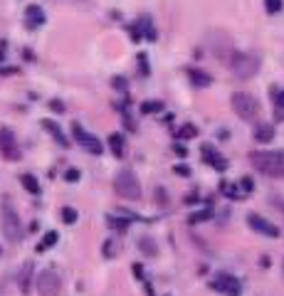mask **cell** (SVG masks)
Listing matches in <instances>:
<instances>
[{
  "instance_id": "ab89813d",
  "label": "cell",
  "mask_w": 284,
  "mask_h": 296,
  "mask_svg": "<svg viewBox=\"0 0 284 296\" xmlns=\"http://www.w3.org/2000/svg\"><path fill=\"white\" fill-rule=\"evenodd\" d=\"M186 203H190V205L198 203V195H186Z\"/></svg>"
},
{
  "instance_id": "cb8c5ba5",
  "label": "cell",
  "mask_w": 284,
  "mask_h": 296,
  "mask_svg": "<svg viewBox=\"0 0 284 296\" xmlns=\"http://www.w3.org/2000/svg\"><path fill=\"white\" fill-rule=\"evenodd\" d=\"M198 136V129L193 126V124H186L183 129L178 131V138H183V141H188V138H195Z\"/></svg>"
},
{
  "instance_id": "ac0fdd59",
  "label": "cell",
  "mask_w": 284,
  "mask_h": 296,
  "mask_svg": "<svg viewBox=\"0 0 284 296\" xmlns=\"http://www.w3.org/2000/svg\"><path fill=\"white\" fill-rule=\"evenodd\" d=\"M188 77H190V82L195 84V87H210V74L208 72H200V69H188Z\"/></svg>"
},
{
  "instance_id": "6da1fadb",
  "label": "cell",
  "mask_w": 284,
  "mask_h": 296,
  "mask_svg": "<svg viewBox=\"0 0 284 296\" xmlns=\"http://www.w3.org/2000/svg\"><path fill=\"white\" fill-rule=\"evenodd\" d=\"M250 161L269 178H284V151H255L250 153Z\"/></svg>"
},
{
  "instance_id": "836d02e7",
  "label": "cell",
  "mask_w": 284,
  "mask_h": 296,
  "mask_svg": "<svg viewBox=\"0 0 284 296\" xmlns=\"http://www.w3.org/2000/svg\"><path fill=\"white\" fill-rule=\"evenodd\" d=\"M50 109H52V111H59V114H62V111H64V104H62V101H50Z\"/></svg>"
},
{
  "instance_id": "52a82bcc",
  "label": "cell",
  "mask_w": 284,
  "mask_h": 296,
  "mask_svg": "<svg viewBox=\"0 0 284 296\" xmlns=\"http://www.w3.org/2000/svg\"><path fill=\"white\" fill-rule=\"evenodd\" d=\"M72 133H75V141H77V143H79L82 148H84V151H89L92 156H101L104 146H101V141H99L96 136L87 133V131L82 129L79 124H72Z\"/></svg>"
},
{
  "instance_id": "4dcf8cb0",
  "label": "cell",
  "mask_w": 284,
  "mask_h": 296,
  "mask_svg": "<svg viewBox=\"0 0 284 296\" xmlns=\"http://www.w3.org/2000/svg\"><path fill=\"white\" fill-rule=\"evenodd\" d=\"M138 67H141V74H144V77L149 74V62H146V55H144V52L138 55Z\"/></svg>"
},
{
  "instance_id": "8992f818",
  "label": "cell",
  "mask_w": 284,
  "mask_h": 296,
  "mask_svg": "<svg viewBox=\"0 0 284 296\" xmlns=\"http://www.w3.org/2000/svg\"><path fill=\"white\" fill-rule=\"evenodd\" d=\"M232 109H235V114L242 121H255L257 114H260V104H257L255 96H250L245 92H237V94H232Z\"/></svg>"
},
{
  "instance_id": "7402d4cb",
  "label": "cell",
  "mask_w": 284,
  "mask_h": 296,
  "mask_svg": "<svg viewBox=\"0 0 284 296\" xmlns=\"http://www.w3.org/2000/svg\"><path fill=\"white\" fill-rule=\"evenodd\" d=\"M284 8V0H265V10L269 15H277V13H282Z\"/></svg>"
},
{
  "instance_id": "8fae6325",
  "label": "cell",
  "mask_w": 284,
  "mask_h": 296,
  "mask_svg": "<svg viewBox=\"0 0 284 296\" xmlns=\"http://www.w3.org/2000/svg\"><path fill=\"white\" fill-rule=\"evenodd\" d=\"M212 289H218V291H223L227 296H240V281L235 277H230V274H220V277L215 279V284H212Z\"/></svg>"
},
{
  "instance_id": "3957f363",
  "label": "cell",
  "mask_w": 284,
  "mask_h": 296,
  "mask_svg": "<svg viewBox=\"0 0 284 296\" xmlns=\"http://www.w3.org/2000/svg\"><path fill=\"white\" fill-rule=\"evenodd\" d=\"M114 190L124 200H141V183H138V178L133 175V170H129V168H124V170L116 173Z\"/></svg>"
},
{
  "instance_id": "5b68a950",
  "label": "cell",
  "mask_w": 284,
  "mask_h": 296,
  "mask_svg": "<svg viewBox=\"0 0 284 296\" xmlns=\"http://www.w3.org/2000/svg\"><path fill=\"white\" fill-rule=\"evenodd\" d=\"M230 69L237 79H252L260 72V59L255 55H247V52H235V57L230 59Z\"/></svg>"
},
{
  "instance_id": "74e56055",
  "label": "cell",
  "mask_w": 284,
  "mask_h": 296,
  "mask_svg": "<svg viewBox=\"0 0 284 296\" xmlns=\"http://www.w3.org/2000/svg\"><path fill=\"white\" fill-rule=\"evenodd\" d=\"M112 252H114V244L112 242H106V244H104V254H106V257H112Z\"/></svg>"
},
{
  "instance_id": "f35d334b",
  "label": "cell",
  "mask_w": 284,
  "mask_h": 296,
  "mask_svg": "<svg viewBox=\"0 0 284 296\" xmlns=\"http://www.w3.org/2000/svg\"><path fill=\"white\" fill-rule=\"evenodd\" d=\"M114 87H116V89H124L126 84H124V79H119V77H116V79H114Z\"/></svg>"
},
{
  "instance_id": "d6986e66",
  "label": "cell",
  "mask_w": 284,
  "mask_h": 296,
  "mask_svg": "<svg viewBox=\"0 0 284 296\" xmlns=\"http://www.w3.org/2000/svg\"><path fill=\"white\" fill-rule=\"evenodd\" d=\"M109 148H112V153L116 158H121L124 156V136L121 133H112L109 136Z\"/></svg>"
},
{
  "instance_id": "7c38bea8",
  "label": "cell",
  "mask_w": 284,
  "mask_h": 296,
  "mask_svg": "<svg viewBox=\"0 0 284 296\" xmlns=\"http://www.w3.org/2000/svg\"><path fill=\"white\" fill-rule=\"evenodd\" d=\"M200 153H203V161H205L208 166H212L215 170H220V173H223V170L227 168V161L218 153V151H215V148L210 146V143H203V146H200Z\"/></svg>"
},
{
  "instance_id": "d6a6232c",
  "label": "cell",
  "mask_w": 284,
  "mask_h": 296,
  "mask_svg": "<svg viewBox=\"0 0 284 296\" xmlns=\"http://www.w3.org/2000/svg\"><path fill=\"white\" fill-rule=\"evenodd\" d=\"M173 173H178V175L188 178V175H190V168L188 166H175V168H173Z\"/></svg>"
},
{
  "instance_id": "7a4b0ae2",
  "label": "cell",
  "mask_w": 284,
  "mask_h": 296,
  "mask_svg": "<svg viewBox=\"0 0 284 296\" xmlns=\"http://www.w3.org/2000/svg\"><path fill=\"white\" fill-rule=\"evenodd\" d=\"M0 227H3V235L8 237V242L22 240V225H20L18 212L8 198H3V205H0Z\"/></svg>"
},
{
  "instance_id": "4316f807",
  "label": "cell",
  "mask_w": 284,
  "mask_h": 296,
  "mask_svg": "<svg viewBox=\"0 0 284 296\" xmlns=\"http://www.w3.org/2000/svg\"><path fill=\"white\" fill-rule=\"evenodd\" d=\"M141 27H144V35H146V40L149 42H153L156 40V30H153V25H151V20H141Z\"/></svg>"
},
{
  "instance_id": "8d00e7d4",
  "label": "cell",
  "mask_w": 284,
  "mask_h": 296,
  "mask_svg": "<svg viewBox=\"0 0 284 296\" xmlns=\"http://www.w3.org/2000/svg\"><path fill=\"white\" fill-rule=\"evenodd\" d=\"M131 37H133V42H138V40H141V32H138V27H136V25L131 27Z\"/></svg>"
},
{
  "instance_id": "5bb4252c",
  "label": "cell",
  "mask_w": 284,
  "mask_h": 296,
  "mask_svg": "<svg viewBox=\"0 0 284 296\" xmlns=\"http://www.w3.org/2000/svg\"><path fill=\"white\" fill-rule=\"evenodd\" d=\"M32 272H35L32 262H25V264H22V272H20V277H18V284H20V291H22V294H30V281H32Z\"/></svg>"
},
{
  "instance_id": "60d3db41",
  "label": "cell",
  "mask_w": 284,
  "mask_h": 296,
  "mask_svg": "<svg viewBox=\"0 0 284 296\" xmlns=\"http://www.w3.org/2000/svg\"><path fill=\"white\" fill-rule=\"evenodd\" d=\"M277 104H279V106H284V94H277Z\"/></svg>"
},
{
  "instance_id": "4fadbf2b",
  "label": "cell",
  "mask_w": 284,
  "mask_h": 296,
  "mask_svg": "<svg viewBox=\"0 0 284 296\" xmlns=\"http://www.w3.org/2000/svg\"><path fill=\"white\" fill-rule=\"evenodd\" d=\"M45 10L40 8V5H30L27 10H25V22H27V27L30 30H38V27H42L45 25Z\"/></svg>"
},
{
  "instance_id": "1f68e13d",
  "label": "cell",
  "mask_w": 284,
  "mask_h": 296,
  "mask_svg": "<svg viewBox=\"0 0 284 296\" xmlns=\"http://www.w3.org/2000/svg\"><path fill=\"white\" fill-rule=\"evenodd\" d=\"M240 188H242L245 193H252V190H255V183H252V178H242V180H240Z\"/></svg>"
},
{
  "instance_id": "ffe728a7",
  "label": "cell",
  "mask_w": 284,
  "mask_h": 296,
  "mask_svg": "<svg viewBox=\"0 0 284 296\" xmlns=\"http://www.w3.org/2000/svg\"><path fill=\"white\" fill-rule=\"evenodd\" d=\"M138 247H141L146 254H151V257L158 254V247H156V242H153L151 237H141V240H138Z\"/></svg>"
},
{
  "instance_id": "d590c367",
  "label": "cell",
  "mask_w": 284,
  "mask_h": 296,
  "mask_svg": "<svg viewBox=\"0 0 284 296\" xmlns=\"http://www.w3.org/2000/svg\"><path fill=\"white\" fill-rule=\"evenodd\" d=\"M133 274H136V279H144V269H141V264H133Z\"/></svg>"
},
{
  "instance_id": "e0dca14e",
  "label": "cell",
  "mask_w": 284,
  "mask_h": 296,
  "mask_svg": "<svg viewBox=\"0 0 284 296\" xmlns=\"http://www.w3.org/2000/svg\"><path fill=\"white\" fill-rule=\"evenodd\" d=\"M20 183H22V188L30 193V195H40V183L35 175H30V173H22L20 175Z\"/></svg>"
},
{
  "instance_id": "ba28073f",
  "label": "cell",
  "mask_w": 284,
  "mask_h": 296,
  "mask_svg": "<svg viewBox=\"0 0 284 296\" xmlns=\"http://www.w3.org/2000/svg\"><path fill=\"white\" fill-rule=\"evenodd\" d=\"M59 289H62V281L55 272H42L38 274V291L40 296H59Z\"/></svg>"
},
{
  "instance_id": "603a6c76",
  "label": "cell",
  "mask_w": 284,
  "mask_h": 296,
  "mask_svg": "<svg viewBox=\"0 0 284 296\" xmlns=\"http://www.w3.org/2000/svg\"><path fill=\"white\" fill-rule=\"evenodd\" d=\"M158 111H163L161 101H144L141 104V114H158Z\"/></svg>"
},
{
  "instance_id": "e575fe53",
  "label": "cell",
  "mask_w": 284,
  "mask_h": 296,
  "mask_svg": "<svg viewBox=\"0 0 284 296\" xmlns=\"http://www.w3.org/2000/svg\"><path fill=\"white\" fill-rule=\"evenodd\" d=\"M173 151H175V153H178L181 158H183V156H188V151H186V148L181 146V143H175V146H173Z\"/></svg>"
},
{
  "instance_id": "9a60e30c",
  "label": "cell",
  "mask_w": 284,
  "mask_h": 296,
  "mask_svg": "<svg viewBox=\"0 0 284 296\" xmlns=\"http://www.w3.org/2000/svg\"><path fill=\"white\" fill-rule=\"evenodd\" d=\"M42 129H45V131H50V133L55 136V141H57V143H59V146H62V148H67V146H69V141H67V136L62 133V129L57 126V124H55V121H52V119H45V121H42Z\"/></svg>"
},
{
  "instance_id": "83f0119b",
  "label": "cell",
  "mask_w": 284,
  "mask_h": 296,
  "mask_svg": "<svg viewBox=\"0 0 284 296\" xmlns=\"http://www.w3.org/2000/svg\"><path fill=\"white\" fill-rule=\"evenodd\" d=\"M106 222H109V227H114V230H126V227H129V217L121 220V217H112V215H109Z\"/></svg>"
},
{
  "instance_id": "484cf974",
  "label": "cell",
  "mask_w": 284,
  "mask_h": 296,
  "mask_svg": "<svg viewBox=\"0 0 284 296\" xmlns=\"http://www.w3.org/2000/svg\"><path fill=\"white\" fill-rule=\"evenodd\" d=\"M62 222L75 225V222H77V210H75V207H62Z\"/></svg>"
},
{
  "instance_id": "f1b7e54d",
  "label": "cell",
  "mask_w": 284,
  "mask_h": 296,
  "mask_svg": "<svg viewBox=\"0 0 284 296\" xmlns=\"http://www.w3.org/2000/svg\"><path fill=\"white\" fill-rule=\"evenodd\" d=\"M223 190H225L227 198H232V200H240V198H242V195H240V190H237L235 185H225V183H223Z\"/></svg>"
},
{
  "instance_id": "44dd1931",
  "label": "cell",
  "mask_w": 284,
  "mask_h": 296,
  "mask_svg": "<svg viewBox=\"0 0 284 296\" xmlns=\"http://www.w3.org/2000/svg\"><path fill=\"white\" fill-rule=\"evenodd\" d=\"M55 244H57V232H47L45 240L38 244V252H45V249H50V247H55Z\"/></svg>"
},
{
  "instance_id": "2e32d148",
  "label": "cell",
  "mask_w": 284,
  "mask_h": 296,
  "mask_svg": "<svg viewBox=\"0 0 284 296\" xmlns=\"http://www.w3.org/2000/svg\"><path fill=\"white\" fill-rule=\"evenodd\" d=\"M272 138H274V126L262 124V126H257V129H255V141H260V143H269Z\"/></svg>"
},
{
  "instance_id": "9c48e42d",
  "label": "cell",
  "mask_w": 284,
  "mask_h": 296,
  "mask_svg": "<svg viewBox=\"0 0 284 296\" xmlns=\"http://www.w3.org/2000/svg\"><path fill=\"white\" fill-rule=\"evenodd\" d=\"M0 153H3L8 161H18L20 158L18 141H15V136H13L10 129H0Z\"/></svg>"
},
{
  "instance_id": "30bf717a",
  "label": "cell",
  "mask_w": 284,
  "mask_h": 296,
  "mask_svg": "<svg viewBox=\"0 0 284 296\" xmlns=\"http://www.w3.org/2000/svg\"><path fill=\"white\" fill-rule=\"evenodd\" d=\"M247 225H250L255 232H260V235H267V237H279V230H277L269 220H265L262 215H257V212H250V215H247Z\"/></svg>"
},
{
  "instance_id": "f546056e",
  "label": "cell",
  "mask_w": 284,
  "mask_h": 296,
  "mask_svg": "<svg viewBox=\"0 0 284 296\" xmlns=\"http://www.w3.org/2000/svg\"><path fill=\"white\" fill-rule=\"evenodd\" d=\"M64 180H67V183H77V180H79V170H77V168H69V170L64 173Z\"/></svg>"
},
{
  "instance_id": "d4e9b609",
  "label": "cell",
  "mask_w": 284,
  "mask_h": 296,
  "mask_svg": "<svg viewBox=\"0 0 284 296\" xmlns=\"http://www.w3.org/2000/svg\"><path fill=\"white\" fill-rule=\"evenodd\" d=\"M212 217V210L210 207H205V210H200V212H195L193 217H190V225H198V222H205V220H210Z\"/></svg>"
},
{
  "instance_id": "277c9868",
  "label": "cell",
  "mask_w": 284,
  "mask_h": 296,
  "mask_svg": "<svg viewBox=\"0 0 284 296\" xmlns=\"http://www.w3.org/2000/svg\"><path fill=\"white\" fill-rule=\"evenodd\" d=\"M208 50L218 57L223 64H230V59L235 57V45H232V40H230L227 32H220V30H215V32L208 35Z\"/></svg>"
}]
</instances>
